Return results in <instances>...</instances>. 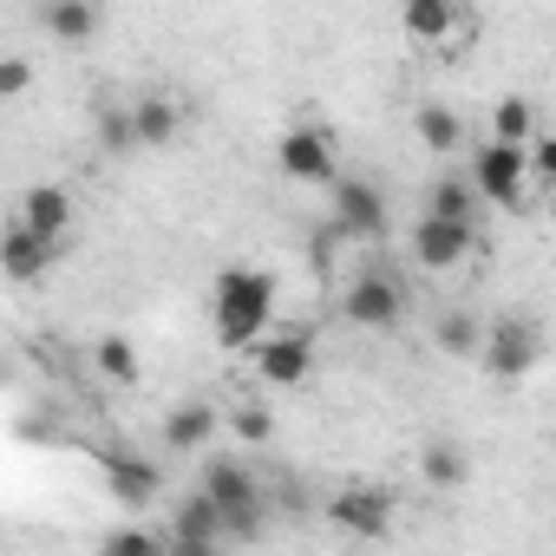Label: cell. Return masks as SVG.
Returning a JSON list of instances; mask_svg holds the SVG:
<instances>
[{"mask_svg":"<svg viewBox=\"0 0 556 556\" xmlns=\"http://www.w3.org/2000/svg\"><path fill=\"white\" fill-rule=\"evenodd\" d=\"M210 321H216V341L229 354H249L255 341H268L275 334V275L229 262L210 282Z\"/></svg>","mask_w":556,"mask_h":556,"instance_id":"1","label":"cell"},{"mask_svg":"<svg viewBox=\"0 0 556 556\" xmlns=\"http://www.w3.org/2000/svg\"><path fill=\"white\" fill-rule=\"evenodd\" d=\"M341 315L354 328H367V334H393L406 321V282L393 268H380V262H361L348 275V289H341Z\"/></svg>","mask_w":556,"mask_h":556,"instance_id":"2","label":"cell"},{"mask_svg":"<svg viewBox=\"0 0 556 556\" xmlns=\"http://www.w3.org/2000/svg\"><path fill=\"white\" fill-rule=\"evenodd\" d=\"M465 177H471V190H478L484 203L517 210V203L530 197V151L484 138V144H471V170H465Z\"/></svg>","mask_w":556,"mask_h":556,"instance_id":"3","label":"cell"},{"mask_svg":"<svg viewBox=\"0 0 556 556\" xmlns=\"http://www.w3.org/2000/svg\"><path fill=\"white\" fill-rule=\"evenodd\" d=\"M536 361H543V334H536V321H530V315H497L491 334H484L478 367H484L497 387H517Z\"/></svg>","mask_w":556,"mask_h":556,"instance_id":"4","label":"cell"},{"mask_svg":"<svg viewBox=\"0 0 556 556\" xmlns=\"http://www.w3.org/2000/svg\"><path fill=\"white\" fill-rule=\"evenodd\" d=\"M249 367L262 387H302L315 374V334L308 328H275L268 341L249 348Z\"/></svg>","mask_w":556,"mask_h":556,"instance_id":"5","label":"cell"},{"mask_svg":"<svg viewBox=\"0 0 556 556\" xmlns=\"http://www.w3.org/2000/svg\"><path fill=\"white\" fill-rule=\"evenodd\" d=\"M275 164H282L289 184H341V157H334V138L321 125H295L275 144Z\"/></svg>","mask_w":556,"mask_h":556,"instance_id":"6","label":"cell"},{"mask_svg":"<svg viewBox=\"0 0 556 556\" xmlns=\"http://www.w3.org/2000/svg\"><path fill=\"white\" fill-rule=\"evenodd\" d=\"M406 249H413V262H419L426 275H452L458 262H471V255H478V229H465V223H439V216H426V210H419V223H413Z\"/></svg>","mask_w":556,"mask_h":556,"instance_id":"7","label":"cell"},{"mask_svg":"<svg viewBox=\"0 0 556 556\" xmlns=\"http://www.w3.org/2000/svg\"><path fill=\"white\" fill-rule=\"evenodd\" d=\"M348 242H374L387 236V190L374 177H341L334 184V216H328Z\"/></svg>","mask_w":556,"mask_h":556,"instance_id":"8","label":"cell"},{"mask_svg":"<svg viewBox=\"0 0 556 556\" xmlns=\"http://www.w3.org/2000/svg\"><path fill=\"white\" fill-rule=\"evenodd\" d=\"M197 491L223 510V523H229V517H242V510H255V504H268V497H262V478H255L242 458H229V452H210V458H203Z\"/></svg>","mask_w":556,"mask_h":556,"instance_id":"9","label":"cell"},{"mask_svg":"<svg viewBox=\"0 0 556 556\" xmlns=\"http://www.w3.org/2000/svg\"><path fill=\"white\" fill-rule=\"evenodd\" d=\"M328 523L341 536H387L393 530V491H380V484H341L328 497Z\"/></svg>","mask_w":556,"mask_h":556,"instance_id":"10","label":"cell"},{"mask_svg":"<svg viewBox=\"0 0 556 556\" xmlns=\"http://www.w3.org/2000/svg\"><path fill=\"white\" fill-rule=\"evenodd\" d=\"M99 471H105V491H112L125 510H151L157 491H164V471H157L151 458H138V452H105Z\"/></svg>","mask_w":556,"mask_h":556,"instance_id":"11","label":"cell"},{"mask_svg":"<svg viewBox=\"0 0 556 556\" xmlns=\"http://www.w3.org/2000/svg\"><path fill=\"white\" fill-rule=\"evenodd\" d=\"M400 27H406V40H419V47H452L458 34H478V21L458 14L452 0H406V8H400Z\"/></svg>","mask_w":556,"mask_h":556,"instance_id":"12","label":"cell"},{"mask_svg":"<svg viewBox=\"0 0 556 556\" xmlns=\"http://www.w3.org/2000/svg\"><path fill=\"white\" fill-rule=\"evenodd\" d=\"M0 262H8V275H14V282H40V275L60 262V242L34 236V229L14 216V223H8V242H0Z\"/></svg>","mask_w":556,"mask_h":556,"instance_id":"13","label":"cell"},{"mask_svg":"<svg viewBox=\"0 0 556 556\" xmlns=\"http://www.w3.org/2000/svg\"><path fill=\"white\" fill-rule=\"evenodd\" d=\"M216 426H223V413H216L210 400H177V406L164 413V445H170V452H210Z\"/></svg>","mask_w":556,"mask_h":556,"instance_id":"14","label":"cell"},{"mask_svg":"<svg viewBox=\"0 0 556 556\" xmlns=\"http://www.w3.org/2000/svg\"><path fill=\"white\" fill-rule=\"evenodd\" d=\"M21 223H27L34 236H47V242H60V236L73 229V197H66L60 184H34V190L21 197Z\"/></svg>","mask_w":556,"mask_h":556,"instance_id":"15","label":"cell"},{"mask_svg":"<svg viewBox=\"0 0 556 556\" xmlns=\"http://www.w3.org/2000/svg\"><path fill=\"white\" fill-rule=\"evenodd\" d=\"M484 334H491V321H478L471 308H445V315L432 321V341H439V354H452V361H478V354H484Z\"/></svg>","mask_w":556,"mask_h":556,"instance_id":"16","label":"cell"},{"mask_svg":"<svg viewBox=\"0 0 556 556\" xmlns=\"http://www.w3.org/2000/svg\"><path fill=\"white\" fill-rule=\"evenodd\" d=\"M413 131H419V144L439 151V157H452V151L465 144V118H458L452 105H439V99H419V105H413Z\"/></svg>","mask_w":556,"mask_h":556,"instance_id":"17","label":"cell"},{"mask_svg":"<svg viewBox=\"0 0 556 556\" xmlns=\"http://www.w3.org/2000/svg\"><path fill=\"white\" fill-rule=\"evenodd\" d=\"M478 190H471V177H439L432 190H426V216H439V223H465V229H478Z\"/></svg>","mask_w":556,"mask_h":556,"instance_id":"18","label":"cell"},{"mask_svg":"<svg viewBox=\"0 0 556 556\" xmlns=\"http://www.w3.org/2000/svg\"><path fill=\"white\" fill-rule=\"evenodd\" d=\"M491 138L497 144H517V151H530L543 131H536V105L523 99V92H504L497 105H491Z\"/></svg>","mask_w":556,"mask_h":556,"instance_id":"19","label":"cell"},{"mask_svg":"<svg viewBox=\"0 0 556 556\" xmlns=\"http://www.w3.org/2000/svg\"><path fill=\"white\" fill-rule=\"evenodd\" d=\"M419 478H426L432 491H458V484L471 478V452H465L458 439H432V445L419 452Z\"/></svg>","mask_w":556,"mask_h":556,"instance_id":"20","label":"cell"},{"mask_svg":"<svg viewBox=\"0 0 556 556\" xmlns=\"http://www.w3.org/2000/svg\"><path fill=\"white\" fill-rule=\"evenodd\" d=\"M170 536H197V543H229V523H223V510L203 497V491H190V497H177V510H170Z\"/></svg>","mask_w":556,"mask_h":556,"instance_id":"21","label":"cell"},{"mask_svg":"<svg viewBox=\"0 0 556 556\" xmlns=\"http://www.w3.org/2000/svg\"><path fill=\"white\" fill-rule=\"evenodd\" d=\"M131 118H138V144H144V151H151V144L164 151V144L177 138V125H184V118H177V99H164V92L131 99Z\"/></svg>","mask_w":556,"mask_h":556,"instance_id":"22","label":"cell"},{"mask_svg":"<svg viewBox=\"0 0 556 556\" xmlns=\"http://www.w3.org/2000/svg\"><path fill=\"white\" fill-rule=\"evenodd\" d=\"M34 21H40L53 40H66V47H79V40L99 34V8H86V0H53V8H40Z\"/></svg>","mask_w":556,"mask_h":556,"instance_id":"23","label":"cell"},{"mask_svg":"<svg viewBox=\"0 0 556 556\" xmlns=\"http://www.w3.org/2000/svg\"><path fill=\"white\" fill-rule=\"evenodd\" d=\"M99 556H170V530H151V523H118V530H105Z\"/></svg>","mask_w":556,"mask_h":556,"instance_id":"24","label":"cell"},{"mask_svg":"<svg viewBox=\"0 0 556 556\" xmlns=\"http://www.w3.org/2000/svg\"><path fill=\"white\" fill-rule=\"evenodd\" d=\"M92 131H99L105 157H131V151H144V144H138V118H131V105H99Z\"/></svg>","mask_w":556,"mask_h":556,"instance_id":"25","label":"cell"},{"mask_svg":"<svg viewBox=\"0 0 556 556\" xmlns=\"http://www.w3.org/2000/svg\"><path fill=\"white\" fill-rule=\"evenodd\" d=\"M92 367H99L112 387H131V380H138V348H131L125 334H99V348H92Z\"/></svg>","mask_w":556,"mask_h":556,"instance_id":"26","label":"cell"},{"mask_svg":"<svg viewBox=\"0 0 556 556\" xmlns=\"http://www.w3.org/2000/svg\"><path fill=\"white\" fill-rule=\"evenodd\" d=\"M223 426L242 439V445H268V432H275V419H268V406H255V400H242L236 413H223Z\"/></svg>","mask_w":556,"mask_h":556,"instance_id":"27","label":"cell"},{"mask_svg":"<svg viewBox=\"0 0 556 556\" xmlns=\"http://www.w3.org/2000/svg\"><path fill=\"white\" fill-rule=\"evenodd\" d=\"M530 184H549V197H556V131H543L530 144Z\"/></svg>","mask_w":556,"mask_h":556,"instance_id":"28","label":"cell"},{"mask_svg":"<svg viewBox=\"0 0 556 556\" xmlns=\"http://www.w3.org/2000/svg\"><path fill=\"white\" fill-rule=\"evenodd\" d=\"M34 86V66L27 60H0V99H21Z\"/></svg>","mask_w":556,"mask_h":556,"instance_id":"29","label":"cell"},{"mask_svg":"<svg viewBox=\"0 0 556 556\" xmlns=\"http://www.w3.org/2000/svg\"><path fill=\"white\" fill-rule=\"evenodd\" d=\"M170 556H223V543H197V536H170Z\"/></svg>","mask_w":556,"mask_h":556,"instance_id":"30","label":"cell"},{"mask_svg":"<svg viewBox=\"0 0 556 556\" xmlns=\"http://www.w3.org/2000/svg\"><path fill=\"white\" fill-rule=\"evenodd\" d=\"M549 229H556V197H549Z\"/></svg>","mask_w":556,"mask_h":556,"instance_id":"31","label":"cell"}]
</instances>
